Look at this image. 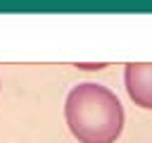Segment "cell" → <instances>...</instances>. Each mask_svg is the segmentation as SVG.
Instances as JSON below:
<instances>
[{
	"mask_svg": "<svg viewBox=\"0 0 152 143\" xmlns=\"http://www.w3.org/2000/svg\"><path fill=\"white\" fill-rule=\"evenodd\" d=\"M69 131L81 143H114L124 129V107L102 83H78L64 102Z\"/></svg>",
	"mask_w": 152,
	"mask_h": 143,
	"instance_id": "1",
	"label": "cell"
},
{
	"mask_svg": "<svg viewBox=\"0 0 152 143\" xmlns=\"http://www.w3.org/2000/svg\"><path fill=\"white\" fill-rule=\"evenodd\" d=\"M124 83L138 107L152 110V62H131L124 69Z\"/></svg>",
	"mask_w": 152,
	"mask_h": 143,
	"instance_id": "2",
	"label": "cell"
}]
</instances>
